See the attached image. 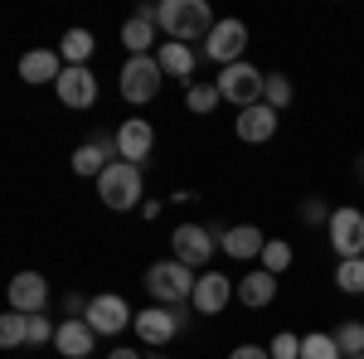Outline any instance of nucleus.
Masks as SVG:
<instances>
[{
    "label": "nucleus",
    "mask_w": 364,
    "mask_h": 359,
    "mask_svg": "<svg viewBox=\"0 0 364 359\" xmlns=\"http://www.w3.org/2000/svg\"><path fill=\"white\" fill-rule=\"evenodd\" d=\"M272 296H277V277H272V272H248L243 282H238V301L248 306V311L272 306Z\"/></svg>",
    "instance_id": "412c9836"
},
{
    "label": "nucleus",
    "mask_w": 364,
    "mask_h": 359,
    "mask_svg": "<svg viewBox=\"0 0 364 359\" xmlns=\"http://www.w3.org/2000/svg\"><path fill=\"white\" fill-rule=\"evenodd\" d=\"M44 306H49V282H44V272H15L10 277V311L39 316Z\"/></svg>",
    "instance_id": "f8f14e48"
},
{
    "label": "nucleus",
    "mask_w": 364,
    "mask_h": 359,
    "mask_svg": "<svg viewBox=\"0 0 364 359\" xmlns=\"http://www.w3.org/2000/svg\"><path fill=\"white\" fill-rule=\"evenodd\" d=\"M219 102H224V97H219V83H190L185 87V107L195 112V117H209Z\"/></svg>",
    "instance_id": "b1692460"
},
{
    "label": "nucleus",
    "mask_w": 364,
    "mask_h": 359,
    "mask_svg": "<svg viewBox=\"0 0 364 359\" xmlns=\"http://www.w3.org/2000/svg\"><path fill=\"white\" fill-rule=\"evenodd\" d=\"M301 359H345V355H340L331 331H311V335H301Z\"/></svg>",
    "instance_id": "a878e982"
},
{
    "label": "nucleus",
    "mask_w": 364,
    "mask_h": 359,
    "mask_svg": "<svg viewBox=\"0 0 364 359\" xmlns=\"http://www.w3.org/2000/svg\"><path fill=\"white\" fill-rule=\"evenodd\" d=\"M151 146H156V127L146 117H127L117 127V156L132 161V166H146L151 161Z\"/></svg>",
    "instance_id": "9d476101"
},
{
    "label": "nucleus",
    "mask_w": 364,
    "mask_h": 359,
    "mask_svg": "<svg viewBox=\"0 0 364 359\" xmlns=\"http://www.w3.org/2000/svg\"><path fill=\"white\" fill-rule=\"evenodd\" d=\"M0 345H5V350H20V345H29V316H20V311H5V316H0Z\"/></svg>",
    "instance_id": "393cba45"
},
{
    "label": "nucleus",
    "mask_w": 364,
    "mask_h": 359,
    "mask_svg": "<svg viewBox=\"0 0 364 359\" xmlns=\"http://www.w3.org/2000/svg\"><path fill=\"white\" fill-rule=\"evenodd\" d=\"M195 282H199L195 267H185L180 257H161L146 267V296L156 306H185L195 296Z\"/></svg>",
    "instance_id": "f03ea898"
},
{
    "label": "nucleus",
    "mask_w": 364,
    "mask_h": 359,
    "mask_svg": "<svg viewBox=\"0 0 364 359\" xmlns=\"http://www.w3.org/2000/svg\"><path fill=\"white\" fill-rule=\"evenodd\" d=\"M141 219H161V199H146L141 204Z\"/></svg>",
    "instance_id": "f704fd0d"
},
{
    "label": "nucleus",
    "mask_w": 364,
    "mask_h": 359,
    "mask_svg": "<svg viewBox=\"0 0 364 359\" xmlns=\"http://www.w3.org/2000/svg\"><path fill=\"white\" fill-rule=\"evenodd\" d=\"M132 331L141 335V345L166 350L170 340H180V335H185V311H175V306H151V311H136V326H132Z\"/></svg>",
    "instance_id": "0eeeda50"
},
{
    "label": "nucleus",
    "mask_w": 364,
    "mask_h": 359,
    "mask_svg": "<svg viewBox=\"0 0 364 359\" xmlns=\"http://www.w3.org/2000/svg\"><path fill=\"white\" fill-rule=\"evenodd\" d=\"M97 194H102L107 209H141V204H146V199H141V166L112 161V166L97 175Z\"/></svg>",
    "instance_id": "7ed1b4c3"
},
{
    "label": "nucleus",
    "mask_w": 364,
    "mask_h": 359,
    "mask_svg": "<svg viewBox=\"0 0 364 359\" xmlns=\"http://www.w3.org/2000/svg\"><path fill=\"white\" fill-rule=\"evenodd\" d=\"M219 97L224 102H233V107H257L262 102V87H267V73L262 68H252V63H228V68H219Z\"/></svg>",
    "instance_id": "20e7f679"
},
{
    "label": "nucleus",
    "mask_w": 364,
    "mask_h": 359,
    "mask_svg": "<svg viewBox=\"0 0 364 359\" xmlns=\"http://www.w3.org/2000/svg\"><path fill=\"white\" fill-rule=\"evenodd\" d=\"M336 286L345 296H364V257H345L336 267Z\"/></svg>",
    "instance_id": "bb28decb"
},
{
    "label": "nucleus",
    "mask_w": 364,
    "mask_h": 359,
    "mask_svg": "<svg viewBox=\"0 0 364 359\" xmlns=\"http://www.w3.org/2000/svg\"><path fill=\"white\" fill-rule=\"evenodd\" d=\"M156 63H161V73H166V78H180L185 87H190V78H195V49H190V44L161 39V49H156Z\"/></svg>",
    "instance_id": "aec40b11"
},
{
    "label": "nucleus",
    "mask_w": 364,
    "mask_h": 359,
    "mask_svg": "<svg viewBox=\"0 0 364 359\" xmlns=\"http://www.w3.org/2000/svg\"><path fill=\"white\" fill-rule=\"evenodd\" d=\"M87 326L97 335H122L127 326H136V316H132V306L122 301V296H92L87 301Z\"/></svg>",
    "instance_id": "9b49d317"
},
{
    "label": "nucleus",
    "mask_w": 364,
    "mask_h": 359,
    "mask_svg": "<svg viewBox=\"0 0 364 359\" xmlns=\"http://www.w3.org/2000/svg\"><path fill=\"white\" fill-rule=\"evenodd\" d=\"M54 92H58V102L63 107H92L97 102V73L92 68H63V78L54 83Z\"/></svg>",
    "instance_id": "dca6fc26"
},
{
    "label": "nucleus",
    "mask_w": 364,
    "mask_h": 359,
    "mask_svg": "<svg viewBox=\"0 0 364 359\" xmlns=\"http://www.w3.org/2000/svg\"><path fill=\"white\" fill-rule=\"evenodd\" d=\"M277 122H282V112H277V107L257 102V107H243V112H238L233 132H238V141H248V146H262V141L277 136Z\"/></svg>",
    "instance_id": "4468645a"
},
{
    "label": "nucleus",
    "mask_w": 364,
    "mask_h": 359,
    "mask_svg": "<svg viewBox=\"0 0 364 359\" xmlns=\"http://www.w3.org/2000/svg\"><path fill=\"white\" fill-rule=\"evenodd\" d=\"M267 355H272V359H301V340H296L291 331H282V335H272Z\"/></svg>",
    "instance_id": "7c9ffc66"
},
{
    "label": "nucleus",
    "mask_w": 364,
    "mask_h": 359,
    "mask_svg": "<svg viewBox=\"0 0 364 359\" xmlns=\"http://www.w3.org/2000/svg\"><path fill=\"white\" fill-rule=\"evenodd\" d=\"M228 359H272L262 345H238V350H228Z\"/></svg>",
    "instance_id": "72a5a7b5"
},
{
    "label": "nucleus",
    "mask_w": 364,
    "mask_h": 359,
    "mask_svg": "<svg viewBox=\"0 0 364 359\" xmlns=\"http://www.w3.org/2000/svg\"><path fill=\"white\" fill-rule=\"evenodd\" d=\"M122 44L132 49V58L151 54V44H156V20H151V15H132V20L122 25Z\"/></svg>",
    "instance_id": "5701e85b"
},
{
    "label": "nucleus",
    "mask_w": 364,
    "mask_h": 359,
    "mask_svg": "<svg viewBox=\"0 0 364 359\" xmlns=\"http://www.w3.org/2000/svg\"><path fill=\"white\" fill-rule=\"evenodd\" d=\"M360 175H364V161H360Z\"/></svg>",
    "instance_id": "e433bc0d"
},
{
    "label": "nucleus",
    "mask_w": 364,
    "mask_h": 359,
    "mask_svg": "<svg viewBox=\"0 0 364 359\" xmlns=\"http://www.w3.org/2000/svg\"><path fill=\"white\" fill-rule=\"evenodd\" d=\"M107 359H141V350H112Z\"/></svg>",
    "instance_id": "c9c22d12"
},
{
    "label": "nucleus",
    "mask_w": 364,
    "mask_h": 359,
    "mask_svg": "<svg viewBox=\"0 0 364 359\" xmlns=\"http://www.w3.org/2000/svg\"><path fill=\"white\" fill-rule=\"evenodd\" d=\"M92 345H97V331L87 326L83 316H63V321H58L54 350L63 359H87V355H92Z\"/></svg>",
    "instance_id": "2eb2a0df"
},
{
    "label": "nucleus",
    "mask_w": 364,
    "mask_h": 359,
    "mask_svg": "<svg viewBox=\"0 0 364 359\" xmlns=\"http://www.w3.org/2000/svg\"><path fill=\"white\" fill-rule=\"evenodd\" d=\"M161 83H166V73H161L156 54H136V58L122 63V97H127L132 107H146V102L161 92Z\"/></svg>",
    "instance_id": "39448f33"
},
{
    "label": "nucleus",
    "mask_w": 364,
    "mask_h": 359,
    "mask_svg": "<svg viewBox=\"0 0 364 359\" xmlns=\"http://www.w3.org/2000/svg\"><path fill=\"white\" fill-rule=\"evenodd\" d=\"M219 248H224V257H233V262H248V257H262L267 238H262L257 223H233V228H224Z\"/></svg>",
    "instance_id": "f3484780"
},
{
    "label": "nucleus",
    "mask_w": 364,
    "mask_h": 359,
    "mask_svg": "<svg viewBox=\"0 0 364 359\" xmlns=\"http://www.w3.org/2000/svg\"><path fill=\"white\" fill-rule=\"evenodd\" d=\"M355 359H364V355H355Z\"/></svg>",
    "instance_id": "58836bf2"
},
{
    "label": "nucleus",
    "mask_w": 364,
    "mask_h": 359,
    "mask_svg": "<svg viewBox=\"0 0 364 359\" xmlns=\"http://www.w3.org/2000/svg\"><path fill=\"white\" fill-rule=\"evenodd\" d=\"M262 102L267 107H287L291 102V83H287V73H267V87H262Z\"/></svg>",
    "instance_id": "c756f323"
},
{
    "label": "nucleus",
    "mask_w": 364,
    "mask_h": 359,
    "mask_svg": "<svg viewBox=\"0 0 364 359\" xmlns=\"http://www.w3.org/2000/svg\"><path fill=\"white\" fill-rule=\"evenodd\" d=\"M112 156H117V136H92V141H83V146L73 151V175L97 180L102 170L112 166Z\"/></svg>",
    "instance_id": "6ab92c4d"
},
{
    "label": "nucleus",
    "mask_w": 364,
    "mask_h": 359,
    "mask_svg": "<svg viewBox=\"0 0 364 359\" xmlns=\"http://www.w3.org/2000/svg\"><path fill=\"white\" fill-rule=\"evenodd\" d=\"M156 359H170V355H156Z\"/></svg>",
    "instance_id": "4c0bfd02"
},
{
    "label": "nucleus",
    "mask_w": 364,
    "mask_h": 359,
    "mask_svg": "<svg viewBox=\"0 0 364 359\" xmlns=\"http://www.w3.org/2000/svg\"><path fill=\"white\" fill-rule=\"evenodd\" d=\"M156 25L166 29V39L190 44V39H209V29L219 20L204 0H166V5H156Z\"/></svg>",
    "instance_id": "f257e3e1"
},
{
    "label": "nucleus",
    "mask_w": 364,
    "mask_h": 359,
    "mask_svg": "<svg viewBox=\"0 0 364 359\" xmlns=\"http://www.w3.org/2000/svg\"><path fill=\"white\" fill-rule=\"evenodd\" d=\"M301 219H306V223H331V214H326L321 199H306V204H301Z\"/></svg>",
    "instance_id": "473e14b6"
},
{
    "label": "nucleus",
    "mask_w": 364,
    "mask_h": 359,
    "mask_svg": "<svg viewBox=\"0 0 364 359\" xmlns=\"http://www.w3.org/2000/svg\"><path fill=\"white\" fill-rule=\"evenodd\" d=\"M92 49H97V39H92L87 29H68V34L58 39V54H63V63H68V68H87Z\"/></svg>",
    "instance_id": "4be33fe9"
},
{
    "label": "nucleus",
    "mask_w": 364,
    "mask_h": 359,
    "mask_svg": "<svg viewBox=\"0 0 364 359\" xmlns=\"http://www.w3.org/2000/svg\"><path fill=\"white\" fill-rule=\"evenodd\" d=\"M243 49H248V25L243 20H219V25L209 29V39H204V54L214 58L219 68L243 63Z\"/></svg>",
    "instance_id": "1a4fd4ad"
},
{
    "label": "nucleus",
    "mask_w": 364,
    "mask_h": 359,
    "mask_svg": "<svg viewBox=\"0 0 364 359\" xmlns=\"http://www.w3.org/2000/svg\"><path fill=\"white\" fill-rule=\"evenodd\" d=\"M214 248H219V228H209V223H180L170 233V257H180L185 267H204Z\"/></svg>",
    "instance_id": "423d86ee"
},
{
    "label": "nucleus",
    "mask_w": 364,
    "mask_h": 359,
    "mask_svg": "<svg viewBox=\"0 0 364 359\" xmlns=\"http://www.w3.org/2000/svg\"><path fill=\"white\" fill-rule=\"evenodd\" d=\"M238 296V286L228 282L224 272H199V282H195V296H190V306H195L199 316H219L228 301Z\"/></svg>",
    "instance_id": "ddd939ff"
},
{
    "label": "nucleus",
    "mask_w": 364,
    "mask_h": 359,
    "mask_svg": "<svg viewBox=\"0 0 364 359\" xmlns=\"http://www.w3.org/2000/svg\"><path fill=\"white\" fill-rule=\"evenodd\" d=\"M291 267V243H282V238H267V248H262V272H287Z\"/></svg>",
    "instance_id": "c85d7f7f"
},
{
    "label": "nucleus",
    "mask_w": 364,
    "mask_h": 359,
    "mask_svg": "<svg viewBox=\"0 0 364 359\" xmlns=\"http://www.w3.org/2000/svg\"><path fill=\"white\" fill-rule=\"evenodd\" d=\"M54 335H58V326L39 311V316H29V345H54Z\"/></svg>",
    "instance_id": "2f4dec72"
},
{
    "label": "nucleus",
    "mask_w": 364,
    "mask_h": 359,
    "mask_svg": "<svg viewBox=\"0 0 364 359\" xmlns=\"http://www.w3.org/2000/svg\"><path fill=\"white\" fill-rule=\"evenodd\" d=\"M331 335H336V345H340V355H345V359L364 355V321H345V326L331 331Z\"/></svg>",
    "instance_id": "cd10ccee"
},
{
    "label": "nucleus",
    "mask_w": 364,
    "mask_h": 359,
    "mask_svg": "<svg viewBox=\"0 0 364 359\" xmlns=\"http://www.w3.org/2000/svg\"><path fill=\"white\" fill-rule=\"evenodd\" d=\"M63 54L58 49H29L25 58H20V78H25L29 87H39V83H58L63 78Z\"/></svg>",
    "instance_id": "a211bd4d"
},
{
    "label": "nucleus",
    "mask_w": 364,
    "mask_h": 359,
    "mask_svg": "<svg viewBox=\"0 0 364 359\" xmlns=\"http://www.w3.org/2000/svg\"><path fill=\"white\" fill-rule=\"evenodd\" d=\"M326 238H331V248L336 257H364V209H350V204H340L331 223H326Z\"/></svg>",
    "instance_id": "6e6552de"
}]
</instances>
